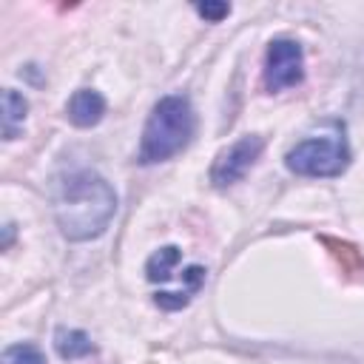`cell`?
Returning a JSON list of instances; mask_svg holds the SVG:
<instances>
[{"mask_svg":"<svg viewBox=\"0 0 364 364\" xmlns=\"http://www.w3.org/2000/svg\"><path fill=\"white\" fill-rule=\"evenodd\" d=\"M193 128H196V117H193L191 100L185 94L162 97L145 122L136 162L139 165H156V162L176 156L191 142Z\"/></svg>","mask_w":364,"mask_h":364,"instance_id":"cell-2","label":"cell"},{"mask_svg":"<svg viewBox=\"0 0 364 364\" xmlns=\"http://www.w3.org/2000/svg\"><path fill=\"white\" fill-rule=\"evenodd\" d=\"M0 364H46V355H43L34 344L23 341V344H11V347H6Z\"/></svg>","mask_w":364,"mask_h":364,"instance_id":"cell-10","label":"cell"},{"mask_svg":"<svg viewBox=\"0 0 364 364\" xmlns=\"http://www.w3.org/2000/svg\"><path fill=\"white\" fill-rule=\"evenodd\" d=\"M191 299H193V293H188V290H159V293H154V304L159 310H182Z\"/></svg>","mask_w":364,"mask_h":364,"instance_id":"cell-11","label":"cell"},{"mask_svg":"<svg viewBox=\"0 0 364 364\" xmlns=\"http://www.w3.org/2000/svg\"><path fill=\"white\" fill-rule=\"evenodd\" d=\"M262 151H264V139L262 136H256V134L239 136L233 145H228L225 151L216 154V159L210 165V182L216 188H228V185L239 182L256 165Z\"/></svg>","mask_w":364,"mask_h":364,"instance_id":"cell-5","label":"cell"},{"mask_svg":"<svg viewBox=\"0 0 364 364\" xmlns=\"http://www.w3.org/2000/svg\"><path fill=\"white\" fill-rule=\"evenodd\" d=\"M179 259H182V250H179L176 245H165V247H159L156 253H151V259L145 262V276H148V282H168V279L173 276Z\"/></svg>","mask_w":364,"mask_h":364,"instance_id":"cell-8","label":"cell"},{"mask_svg":"<svg viewBox=\"0 0 364 364\" xmlns=\"http://www.w3.org/2000/svg\"><path fill=\"white\" fill-rule=\"evenodd\" d=\"M196 14L205 17L208 23H219L222 17L230 14V6H228V3H199V6H196Z\"/></svg>","mask_w":364,"mask_h":364,"instance_id":"cell-12","label":"cell"},{"mask_svg":"<svg viewBox=\"0 0 364 364\" xmlns=\"http://www.w3.org/2000/svg\"><path fill=\"white\" fill-rule=\"evenodd\" d=\"M11 239H14V225L9 222V225L3 228V250H9V247H11Z\"/></svg>","mask_w":364,"mask_h":364,"instance_id":"cell-13","label":"cell"},{"mask_svg":"<svg viewBox=\"0 0 364 364\" xmlns=\"http://www.w3.org/2000/svg\"><path fill=\"white\" fill-rule=\"evenodd\" d=\"M304 80V51L290 37L270 40L264 51V88L270 94L293 88Z\"/></svg>","mask_w":364,"mask_h":364,"instance_id":"cell-4","label":"cell"},{"mask_svg":"<svg viewBox=\"0 0 364 364\" xmlns=\"http://www.w3.org/2000/svg\"><path fill=\"white\" fill-rule=\"evenodd\" d=\"M117 213V191L94 171H77L60 182L54 196V219L68 242H91L102 236Z\"/></svg>","mask_w":364,"mask_h":364,"instance_id":"cell-1","label":"cell"},{"mask_svg":"<svg viewBox=\"0 0 364 364\" xmlns=\"http://www.w3.org/2000/svg\"><path fill=\"white\" fill-rule=\"evenodd\" d=\"M54 347H57V353H60L63 358H68V361L85 358V355L94 353V344H91V338H88V333H82V330H65V327H60V330L54 333Z\"/></svg>","mask_w":364,"mask_h":364,"instance_id":"cell-9","label":"cell"},{"mask_svg":"<svg viewBox=\"0 0 364 364\" xmlns=\"http://www.w3.org/2000/svg\"><path fill=\"white\" fill-rule=\"evenodd\" d=\"M65 111H68V119L77 128H91L105 117V97L94 88H80V91L71 94Z\"/></svg>","mask_w":364,"mask_h":364,"instance_id":"cell-6","label":"cell"},{"mask_svg":"<svg viewBox=\"0 0 364 364\" xmlns=\"http://www.w3.org/2000/svg\"><path fill=\"white\" fill-rule=\"evenodd\" d=\"M26 114H28V102L20 91L14 88H6L3 91V139L11 142L20 136L23 131V122H26Z\"/></svg>","mask_w":364,"mask_h":364,"instance_id":"cell-7","label":"cell"},{"mask_svg":"<svg viewBox=\"0 0 364 364\" xmlns=\"http://www.w3.org/2000/svg\"><path fill=\"white\" fill-rule=\"evenodd\" d=\"M284 165L296 176H313V179L341 176L350 165V145L344 139V131L333 122V131L304 136L287 151Z\"/></svg>","mask_w":364,"mask_h":364,"instance_id":"cell-3","label":"cell"}]
</instances>
